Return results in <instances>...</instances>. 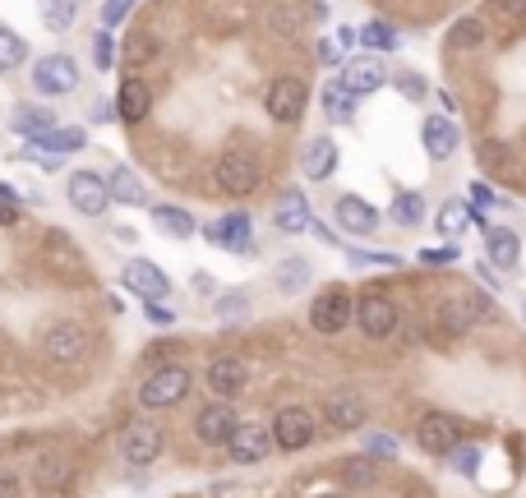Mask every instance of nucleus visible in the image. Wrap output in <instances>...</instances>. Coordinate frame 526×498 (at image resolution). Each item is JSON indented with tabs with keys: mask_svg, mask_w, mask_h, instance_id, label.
Wrapping results in <instances>:
<instances>
[{
	"mask_svg": "<svg viewBox=\"0 0 526 498\" xmlns=\"http://www.w3.org/2000/svg\"><path fill=\"white\" fill-rule=\"evenodd\" d=\"M190 369H180V365H162L153 369L144 379V388H139V402L148 406V411H167V406L185 402V392H190Z\"/></svg>",
	"mask_w": 526,
	"mask_h": 498,
	"instance_id": "obj_1",
	"label": "nucleus"
},
{
	"mask_svg": "<svg viewBox=\"0 0 526 498\" xmlns=\"http://www.w3.org/2000/svg\"><path fill=\"white\" fill-rule=\"evenodd\" d=\"M305 102H310V88H305V79H296V74L268 83V93H263V111H268L277 125H296V120L305 116Z\"/></svg>",
	"mask_w": 526,
	"mask_h": 498,
	"instance_id": "obj_2",
	"label": "nucleus"
},
{
	"mask_svg": "<svg viewBox=\"0 0 526 498\" xmlns=\"http://www.w3.org/2000/svg\"><path fill=\"white\" fill-rule=\"evenodd\" d=\"M217 190L222 194H254L259 190V162H254L245 148H231V153L217 157Z\"/></svg>",
	"mask_w": 526,
	"mask_h": 498,
	"instance_id": "obj_3",
	"label": "nucleus"
},
{
	"mask_svg": "<svg viewBox=\"0 0 526 498\" xmlns=\"http://www.w3.org/2000/svg\"><path fill=\"white\" fill-rule=\"evenodd\" d=\"M162 448H167V434L157 425H148V420H134V425H125V434H120V457L130 466H153L157 457H162Z\"/></svg>",
	"mask_w": 526,
	"mask_h": 498,
	"instance_id": "obj_4",
	"label": "nucleus"
},
{
	"mask_svg": "<svg viewBox=\"0 0 526 498\" xmlns=\"http://www.w3.org/2000/svg\"><path fill=\"white\" fill-rule=\"evenodd\" d=\"M33 83L42 97H65L79 88V65L74 56H42L33 65Z\"/></svg>",
	"mask_w": 526,
	"mask_h": 498,
	"instance_id": "obj_5",
	"label": "nucleus"
},
{
	"mask_svg": "<svg viewBox=\"0 0 526 498\" xmlns=\"http://www.w3.org/2000/svg\"><path fill=\"white\" fill-rule=\"evenodd\" d=\"M356 319H360V328L370 332L374 342L393 337V332H397V305H393V296H383V291L360 296L356 300Z\"/></svg>",
	"mask_w": 526,
	"mask_h": 498,
	"instance_id": "obj_6",
	"label": "nucleus"
},
{
	"mask_svg": "<svg viewBox=\"0 0 526 498\" xmlns=\"http://www.w3.org/2000/svg\"><path fill=\"white\" fill-rule=\"evenodd\" d=\"M70 203H74V213L102 217L111 208L107 176H97V171H74V176H70Z\"/></svg>",
	"mask_w": 526,
	"mask_h": 498,
	"instance_id": "obj_7",
	"label": "nucleus"
},
{
	"mask_svg": "<svg viewBox=\"0 0 526 498\" xmlns=\"http://www.w3.org/2000/svg\"><path fill=\"white\" fill-rule=\"evenodd\" d=\"M120 282L130 286L139 300H167V296H171L167 273H162L153 259H130L125 268H120Z\"/></svg>",
	"mask_w": 526,
	"mask_h": 498,
	"instance_id": "obj_8",
	"label": "nucleus"
},
{
	"mask_svg": "<svg viewBox=\"0 0 526 498\" xmlns=\"http://www.w3.org/2000/svg\"><path fill=\"white\" fill-rule=\"evenodd\" d=\"M268 439H273L277 448H305V443L314 439V415L305 411V406H282V411L273 415Z\"/></svg>",
	"mask_w": 526,
	"mask_h": 498,
	"instance_id": "obj_9",
	"label": "nucleus"
},
{
	"mask_svg": "<svg viewBox=\"0 0 526 498\" xmlns=\"http://www.w3.org/2000/svg\"><path fill=\"white\" fill-rule=\"evenodd\" d=\"M351 305L356 300L342 291V286H328L323 296H314V305H310V323L319 332H342L351 323Z\"/></svg>",
	"mask_w": 526,
	"mask_h": 498,
	"instance_id": "obj_10",
	"label": "nucleus"
},
{
	"mask_svg": "<svg viewBox=\"0 0 526 498\" xmlns=\"http://www.w3.org/2000/svg\"><path fill=\"white\" fill-rule=\"evenodd\" d=\"M222 448H227V457L236 466H254V462H263V457L273 452V439H268V429H259V425H236Z\"/></svg>",
	"mask_w": 526,
	"mask_h": 498,
	"instance_id": "obj_11",
	"label": "nucleus"
},
{
	"mask_svg": "<svg viewBox=\"0 0 526 498\" xmlns=\"http://www.w3.org/2000/svg\"><path fill=\"white\" fill-rule=\"evenodd\" d=\"M337 83H342L351 97H365L388 83V70H383L379 56H351L347 65H342V74H337Z\"/></svg>",
	"mask_w": 526,
	"mask_h": 498,
	"instance_id": "obj_12",
	"label": "nucleus"
},
{
	"mask_svg": "<svg viewBox=\"0 0 526 498\" xmlns=\"http://www.w3.org/2000/svg\"><path fill=\"white\" fill-rule=\"evenodd\" d=\"M42 351H47L56 365H70V360H79L88 351V332L79 328V323H51V328L42 332Z\"/></svg>",
	"mask_w": 526,
	"mask_h": 498,
	"instance_id": "obj_13",
	"label": "nucleus"
},
{
	"mask_svg": "<svg viewBox=\"0 0 526 498\" xmlns=\"http://www.w3.org/2000/svg\"><path fill=\"white\" fill-rule=\"evenodd\" d=\"M204 236L213 240L217 249H227V254H250V249H254L250 213H227V217H217L213 226H204Z\"/></svg>",
	"mask_w": 526,
	"mask_h": 498,
	"instance_id": "obj_14",
	"label": "nucleus"
},
{
	"mask_svg": "<svg viewBox=\"0 0 526 498\" xmlns=\"http://www.w3.org/2000/svg\"><path fill=\"white\" fill-rule=\"evenodd\" d=\"M310 199L300 190H282L277 194V203H273V226L277 231H287V236H300L305 226H310Z\"/></svg>",
	"mask_w": 526,
	"mask_h": 498,
	"instance_id": "obj_15",
	"label": "nucleus"
},
{
	"mask_svg": "<svg viewBox=\"0 0 526 498\" xmlns=\"http://www.w3.org/2000/svg\"><path fill=\"white\" fill-rule=\"evenodd\" d=\"M337 171V143L333 139H310L300 148V176L305 180H328Z\"/></svg>",
	"mask_w": 526,
	"mask_h": 498,
	"instance_id": "obj_16",
	"label": "nucleus"
},
{
	"mask_svg": "<svg viewBox=\"0 0 526 498\" xmlns=\"http://www.w3.org/2000/svg\"><path fill=\"white\" fill-rule=\"evenodd\" d=\"M416 443L420 452H453L457 448V425H453V415H425L416 425Z\"/></svg>",
	"mask_w": 526,
	"mask_h": 498,
	"instance_id": "obj_17",
	"label": "nucleus"
},
{
	"mask_svg": "<svg viewBox=\"0 0 526 498\" xmlns=\"http://www.w3.org/2000/svg\"><path fill=\"white\" fill-rule=\"evenodd\" d=\"M333 213H337V226L351 231V236H374V226H379V213L365 199H356V194H342Z\"/></svg>",
	"mask_w": 526,
	"mask_h": 498,
	"instance_id": "obj_18",
	"label": "nucleus"
},
{
	"mask_svg": "<svg viewBox=\"0 0 526 498\" xmlns=\"http://www.w3.org/2000/svg\"><path fill=\"white\" fill-rule=\"evenodd\" d=\"M240 425V415L231 411L227 402H217V406H204V411L194 415V434L204 443H227V434Z\"/></svg>",
	"mask_w": 526,
	"mask_h": 498,
	"instance_id": "obj_19",
	"label": "nucleus"
},
{
	"mask_svg": "<svg viewBox=\"0 0 526 498\" xmlns=\"http://www.w3.org/2000/svg\"><path fill=\"white\" fill-rule=\"evenodd\" d=\"M148 111H153V93H148L144 79H125L116 93V116L125 120V125H139V120H148Z\"/></svg>",
	"mask_w": 526,
	"mask_h": 498,
	"instance_id": "obj_20",
	"label": "nucleus"
},
{
	"mask_svg": "<svg viewBox=\"0 0 526 498\" xmlns=\"http://www.w3.org/2000/svg\"><path fill=\"white\" fill-rule=\"evenodd\" d=\"M420 139H425V153H430L434 162H448V157L457 153V125L448 116H425Z\"/></svg>",
	"mask_w": 526,
	"mask_h": 498,
	"instance_id": "obj_21",
	"label": "nucleus"
},
{
	"mask_svg": "<svg viewBox=\"0 0 526 498\" xmlns=\"http://www.w3.org/2000/svg\"><path fill=\"white\" fill-rule=\"evenodd\" d=\"M56 125V111L51 107H37V102H19V107L10 111V130L19 134V139H42V134Z\"/></svg>",
	"mask_w": 526,
	"mask_h": 498,
	"instance_id": "obj_22",
	"label": "nucleus"
},
{
	"mask_svg": "<svg viewBox=\"0 0 526 498\" xmlns=\"http://www.w3.org/2000/svg\"><path fill=\"white\" fill-rule=\"evenodd\" d=\"M208 388L217 392V397H240V392H245V379H250V374H245V365H240L236 356H217L213 365H208Z\"/></svg>",
	"mask_w": 526,
	"mask_h": 498,
	"instance_id": "obj_23",
	"label": "nucleus"
},
{
	"mask_svg": "<svg viewBox=\"0 0 526 498\" xmlns=\"http://www.w3.org/2000/svg\"><path fill=\"white\" fill-rule=\"evenodd\" d=\"M485 259L499 263V268H517V259H522V240H517V231L485 226Z\"/></svg>",
	"mask_w": 526,
	"mask_h": 498,
	"instance_id": "obj_24",
	"label": "nucleus"
},
{
	"mask_svg": "<svg viewBox=\"0 0 526 498\" xmlns=\"http://www.w3.org/2000/svg\"><path fill=\"white\" fill-rule=\"evenodd\" d=\"M70 475H74V462L65 457V452H42L37 466H33L37 489H65L70 485Z\"/></svg>",
	"mask_w": 526,
	"mask_h": 498,
	"instance_id": "obj_25",
	"label": "nucleus"
},
{
	"mask_svg": "<svg viewBox=\"0 0 526 498\" xmlns=\"http://www.w3.org/2000/svg\"><path fill=\"white\" fill-rule=\"evenodd\" d=\"M153 226L162 231V236H171V240H190L199 226H194V217L185 213V208H176V203H157L153 208Z\"/></svg>",
	"mask_w": 526,
	"mask_h": 498,
	"instance_id": "obj_26",
	"label": "nucleus"
},
{
	"mask_svg": "<svg viewBox=\"0 0 526 498\" xmlns=\"http://www.w3.org/2000/svg\"><path fill=\"white\" fill-rule=\"evenodd\" d=\"M107 194H111V203H130V208H139V203L148 199V190H144V180L134 176L130 166H116L107 176Z\"/></svg>",
	"mask_w": 526,
	"mask_h": 498,
	"instance_id": "obj_27",
	"label": "nucleus"
},
{
	"mask_svg": "<svg viewBox=\"0 0 526 498\" xmlns=\"http://www.w3.org/2000/svg\"><path fill=\"white\" fill-rule=\"evenodd\" d=\"M79 148H84V130H60V125H51L42 139H33V148H28V153H56V157H65V153H79Z\"/></svg>",
	"mask_w": 526,
	"mask_h": 498,
	"instance_id": "obj_28",
	"label": "nucleus"
},
{
	"mask_svg": "<svg viewBox=\"0 0 526 498\" xmlns=\"http://www.w3.org/2000/svg\"><path fill=\"white\" fill-rule=\"evenodd\" d=\"M356 102H360V97H351L337 79L323 83V111H328V120H333V125H351V120H356Z\"/></svg>",
	"mask_w": 526,
	"mask_h": 498,
	"instance_id": "obj_29",
	"label": "nucleus"
},
{
	"mask_svg": "<svg viewBox=\"0 0 526 498\" xmlns=\"http://www.w3.org/2000/svg\"><path fill=\"white\" fill-rule=\"evenodd\" d=\"M37 10H42L47 33H70L79 19V0H37Z\"/></svg>",
	"mask_w": 526,
	"mask_h": 498,
	"instance_id": "obj_30",
	"label": "nucleus"
},
{
	"mask_svg": "<svg viewBox=\"0 0 526 498\" xmlns=\"http://www.w3.org/2000/svg\"><path fill=\"white\" fill-rule=\"evenodd\" d=\"M323 415H328L337 429H356L360 420H365V406H360V397H351V392H337V397H328Z\"/></svg>",
	"mask_w": 526,
	"mask_h": 498,
	"instance_id": "obj_31",
	"label": "nucleus"
},
{
	"mask_svg": "<svg viewBox=\"0 0 526 498\" xmlns=\"http://www.w3.org/2000/svg\"><path fill=\"white\" fill-rule=\"evenodd\" d=\"M480 222V213L471 208V203H462V199H453V203H443L439 208V231L443 236H462L467 226H476Z\"/></svg>",
	"mask_w": 526,
	"mask_h": 498,
	"instance_id": "obj_32",
	"label": "nucleus"
},
{
	"mask_svg": "<svg viewBox=\"0 0 526 498\" xmlns=\"http://www.w3.org/2000/svg\"><path fill=\"white\" fill-rule=\"evenodd\" d=\"M342 480H347V489H370V485H379V462L374 457H351L347 466H342Z\"/></svg>",
	"mask_w": 526,
	"mask_h": 498,
	"instance_id": "obj_33",
	"label": "nucleus"
},
{
	"mask_svg": "<svg viewBox=\"0 0 526 498\" xmlns=\"http://www.w3.org/2000/svg\"><path fill=\"white\" fill-rule=\"evenodd\" d=\"M28 60V42L14 28H0V74H10V70H19Z\"/></svg>",
	"mask_w": 526,
	"mask_h": 498,
	"instance_id": "obj_34",
	"label": "nucleus"
},
{
	"mask_svg": "<svg viewBox=\"0 0 526 498\" xmlns=\"http://www.w3.org/2000/svg\"><path fill=\"white\" fill-rule=\"evenodd\" d=\"M388 217L402 226H420L425 222V194H397L393 208H388Z\"/></svg>",
	"mask_w": 526,
	"mask_h": 498,
	"instance_id": "obj_35",
	"label": "nucleus"
},
{
	"mask_svg": "<svg viewBox=\"0 0 526 498\" xmlns=\"http://www.w3.org/2000/svg\"><path fill=\"white\" fill-rule=\"evenodd\" d=\"M439 319H443V328L448 332H467L471 323H476V309H471V300H443Z\"/></svg>",
	"mask_w": 526,
	"mask_h": 498,
	"instance_id": "obj_36",
	"label": "nucleus"
},
{
	"mask_svg": "<svg viewBox=\"0 0 526 498\" xmlns=\"http://www.w3.org/2000/svg\"><path fill=\"white\" fill-rule=\"evenodd\" d=\"M356 37H360V42H365L370 51H393V47H397V28L383 24V19H370L365 28H356Z\"/></svg>",
	"mask_w": 526,
	"mask_h": 498,
	"instance_id": "obj_37",
	"label": "nucleus"
},
{
	"mask_svg": "<svg viewBox=\"0 0 526 498\" xmlns=\"http://www.w3.org/2000/svg\"><path fill=\"white\" fill-rule=\"evenodd\" d=\"M480 42H485V24H480V19H462V24H453V33H448V47H457V51H476Z\"/></svg>",
	"mask_w": 526,
	"mask_h": 498,
	"instance_id": "obj_38",
	"label": "nucleus"
},
{
	"mask_svg": "<svg viewBox=\"0 0 526 498\" xmlns=\"http://www.w3.org/2000/svg\"><path fill=\"white\" fill-rule=\"evenodd\" d=\"M305 282H310V263H305V259H287L282 268H277V286H282L287 296H296Z\"/></svg>",
	"mask_w": 526,
	"mask_h": 498,
	"instance_id": "obj_39",
	"label": "nucleus"
},
{
	"mask_svg": "<svg viewBox=\"0 0 526 498\" xmlns=\"http://www.w3.org/2000/svg\"><path fill=\"white\" fill-rule=\"evenodd\" d=\"M250 314V296L245 291H227V296L217 300V319L222 323H236V319H245Z\"/></svg>",
	"mask_w": 526,
	"mask_h": 498,
	"instance_id": "obj_40",
	"label": "nucleus"
},
{
	"mask_svg": "<svg viewBox=\"0 0 526 498\" xmlns=\"http://www.w3.org/2000/svg\"><path fill=\"white\" fill-rule=\"evenodd\" d=\"M93 65L97 70H111V65H116V37H111V28H102V33L93 37Z\"/></svg>",
	"mask_w": 526,
	"mask_h": 498,
	"instance_id": "obj_41",
	"label": "nucleus"
},
{
	"mask_svg": "<svg viewBox=\"0 0 526 498\" xmlns=\"http://www.w3.org/2000/svg\"><path fill=\"white\" fill-rule=\"evenodd\" d=\"M393 452H397L393 434H370L365 439V457H374V462H393Z\"/></svg>",
	"mask_w": 526,
	"mask_h": 498,
	"instance_id": "obj_42",
	"label": "nucleus"
},
{
	"mask_svg": "<svg viewBox=\"0 0 526 498\" xmlns=\"http://www.w3.org/2000/svg\"><path fill=\"white\" fill-rule=\"evenodd\" d=\"M351 263H365V268H402L397 254H370V249H347Z\"/></svg>",
	"mask_w": 526,
	"mask_h": 498,
	"instance_id": "obj_43",
	"label": "nucleus"
},
{
	"mask_svg": "<svg viewBox=\"0 0 526 498\" xmlns=\"http://www.w3.org/2000/svg\"><path fill=\"white\" fill-rule=\"evenodd\" d=\"M130 10H134V0H102V28L125 24V19H130Z\"/></svg>",
	"mask_w": 526,
	"mask_h": 498,
	"instance_id": "obj_44",
	"label": "nucleus"
},
{
	"mask_svg": "<svg viewBox=\"0 0 526 498\" xmlns=\"http://www.w3.org/2000/svg\"><path fill=\"white\" fill-rule=\"evenodd\" d=\"M125 56H130V60H153L157 56V42L148 33H139V37H130V42H125Z\"/></svg>",
	"mask_w": 526,
	"mask_h": 498,
	"instance_id": "obj_45",
	"label": "nucleus"
},
{
	"mask_svg": "<svg viewBox=\"0 0 526 498\" xmlns=\"http://www.w3.org/2000/svg\"><path fill=\"white\" fill-rule=\"evenodd\" d=\"M425 268H443V263H457V249L453 245H443V249H420L416 254Z\"/></svg>",
	"mask_w": 526,
	"mask_h": 498,
	"instance_id": "obj_46",
	"label": "nucleus"
},
{
	"mask_svg": "<svg viewBox=\"0 0 526 498\" xmlns=\"http://www.w3.org/2000/svg\"><path fill=\"white\" fill-rule=\"evenodd\" d=\"M397 88H402V97H411V102H420V97H425V79H420V74H397Z\"/></svg>",
	"mask_w": 526,
	"mask_h": 498,
	"instance_id": "obj_47",
	"label": "nucleus"
},
{
	"mask_svg": "<svg viewBox=\"0 0 526 498\" xmlns=\"http://www.w3.org/2000/svg\"><path fill=\"white\" fill-rule=\"evenodd\" d=\"M494 10L503 19H513V24H526V0H494Z\"/></svg>",
	"mask_w": 526,
	"mask_h": 498,
	"instance_id": "obj_48",
	"label": "nucleus"
},
{
	"mask_svg": "<svg viewBox=\"0 0 526 498\" xmlns=\"http://www.w3.org/2000/svg\"><path fill=\"white\" fill-rule=\"evenodd\" d=\"M490 203H494V190H490V185L471 180V208H490Z\"/></svg>",
	"mask_w": 526,
	"mask_h": 498,
	"instance_id": "obj_49",
	"label": "nucleus"
},
{
	"mask_svg": "<svg viewBox=\"0 0 526 498\" xmlns=\"http://www.w3.org/2000/svg\"><path fill=\"white\" fill-rule=\"evenodd\" d=\"M148 319H153V323H167V328H171V323H176V314H171L162 300H148Z\"/></svg>",
	"mask_w": 526,
	"mask_h": 498,
	"instance_id": "obj_50",
	"label": "nucleus"
},
{
	"mask_svg": "<svg viewBox=\"0 0 526 498\" xmlns=\"http://www.w3.org/2000/svg\"><path fill=\"white\" fill-rule=\"evenodd\" d=\"M314 47H319V60H323V65H333V60H337V42H328V37H323V42H314Z\"/></svg>",
	"mask_w": 526,
	"mask_h": 498,
	"instance_id": "obj_51",
	"label": "nucleus"
},
{
	"mask_svg": "<svg viewBox=\"0 0 526 498\" xmlns=\"http://www.w3.org/2000/svg\"><path fill=\"white\" fill-rule=\"evenodd\" d=\"M14 222H19V208L0 199V226H14Z\"/></svg>",
	"mask_w": 526,
	"mask_h": 498,
	"instance_id": "obj_52",
	"label": "nucleus"
},
{
	"mask_svg": "<svg viewBox=\"0 0 526 498\" xmlns=\"http://www.w3.org/2000/svg\"><path fill=\"white\" fill-rule=\"evenodd\" d=\"M337 42H342V47H360V37H356V28H342V33H337Z\"/></svg>",
	"mask_w": 526,
	"mask_h": 498,
	"instance_id": "obj_53",
	"label": "nucleus"
},
{
	"mask_svg": "<svg viewBox=\"0 0 526 498\" xmlns=\"http://www.w3.org/2000/svg\"><path fill=\"white\" fill-rule=\"evenodd\" d=\"M0 199H5V203H19V190H14V185H5V180H0Z\"/></svg>",
	"mask_w": 526,
	"mask_h": 498,
	"instance_id": "obj_54",
	"label": "nucleus"
},
{
	"mask_svg": "<svg viewBox=\"0 0 526 498\" xmlns=\"http://www.w3.org/2000/svg\"><path fill=\"white\" fill-rule=\"evenodd\" d=\"M10 489H14V480L10 475H0V498H10Z\"/></svg>",
	"mask_w": 526,
	"mask_h": 498,
	"instance_id": "obj_55",
	"label": "nucleus"
},
{
	"mask_svg": "<svg viewBox=\"0 0 526 498\" xmlns=\"http://www.w3.org/2000/svg\"><path fill=\"white\" fill-rule=\"evenodd\" d=\"M323 498H342V494H323Z\"/></svg>",
	"mask_w": 526,
	"mask_h": 498,
	"instance_id": "obj_56",
	"label": "nucleus"
},
{
	"mask_svg": "<svg viewBox=\"0 0 526 498\" xmlns=\"http://www.w3.org/2000/svg\"><path fill=\"white\" fill-rule=\"evenodd\" d=\"M522 319H526V305H522Z\"/></svg>",
	"mask_w": 526,
	"mask_h": 498,
	"instance_id": "obj_57",
	"label": "nucleus"
}]
</instances>
